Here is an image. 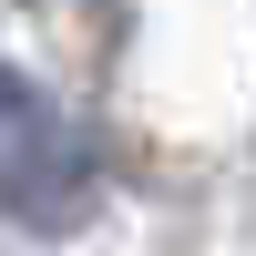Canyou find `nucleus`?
<instances>
[{"mask_svg":"<svg viewBox=\"0 0 256 256\" xmlns=\"http://www.w3.org/2000/svg\"><path fill=\"white\" fill-rule=\"evenodd\" d=\"M0 205H10L20 226H82L92 216V144L72 134V113H62L41 82H20L10 62H0Z\"/></svg>","mask_w":256,"mask_h":256,"instance_id":"1","label":"nucleus"}]
</instances>
